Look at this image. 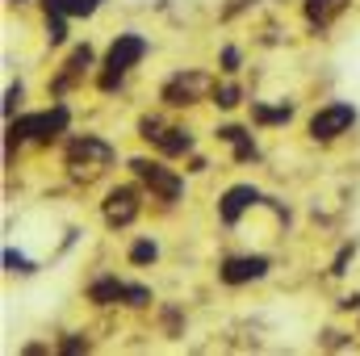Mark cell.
I'll return each mask as SVG.
<instances>
[{
  "instance_id": "25",
  "label": "cell",
  "mask_w": 360,
  "mask_h": 356,
  "mask_svg": "<svg viewBox=\"0 0 360 356\" xmlns=\"http://www.w3.org/2000/svg\"><path fill=\"white\" fill-rule=\"evenodd\" d=\"M17 4H21V0H17Z\"/></svg>"
},
{
  "instance_id": "23",
  "label": "cell",
  "mask_w": 360,
  "mask_h": 356,
  "mask_svg": "<svg viewBox=\"0 0 360 356\" xmlns=\"http://www.w3.org/2000/svg\"><path fill=\"white\" fill-rule=\"evenodd\" d=\"M17 101H21V84H13V89H8V101H4V117H13Z\"/></svg>"
},
{
  "instance_id": "20",
  "label": "cell",
  "mask_w": 360,
  "mask_h": 356,
  "mask_svg": "<svg viewBox=\"0 0 360 356\" xmlns=\"http://www.w3.org/2000/svg\"><path fill=\"white\" fill-rule=\"evenodd\" d=\"M4 265H8V272H34V265L25 256H17V252H4Z\"/></svg>"
},
{
  "instance_id": "13",
  "label": "cell",
  "mask_w": 360,
  "mask_h": 356,
  "mask_svg": "<svg viewBox=\"0 0 360 356\" xmlns=\"http://www.w3.org/2000/svg\"><path fill=\"white\" fill-rule=\"evenodd\" d=\"M164 155H188L193 151V134L188 130H176V126H168V130H160L155 139H151Z\"/></svg>"
},
{
  "instance_id": "7",
  "label": "cell",
  "mask_w": 360,
  "mask_h": 356,
  "mask_svg": "<svg viewBox=\"0 0 360 356\" xmlns=\"http://www.w3.org/2000/svg\"><path fill=\"white\" fill-rule=\"evenodd\" d=\"M101 214H105L109 227H130V222L139 218V189H134V184H117V189H109Z\"/></svg>"
},
{
  "instance_id": "12",
  "label": "cell",
  "mask_w": 360,
  "mask_h": 356,
  "mask_svg": "<svg viewBox=\"0 0 360 356\" xmlns=\"http://www.w3.org/2000/svg\"><path fill=\"white\" fill-rule=\"evenodd\" d=\"M218 139L235 147V160H239V164L256 160V143H252V134H248L243 126H222V130H218Z\"/></svg>"
},
{
  "instance_id": "1",
  "label": "cell",
  "mask_w": 360,
  "mask_h": 356,
  "mask_svg": "<svg viewBox=\"0 0 360 356\" xmlns=\"http://www.w3.org/2000/svg\"><path fill=\"white\" fill-rule=\"evenodd\" d=\"M143 55H147V42H143L139 34H117V42H113V46H109V55H105V72L96 76L101 92L117 89V84H122V76H126Z\"/></svg>"
},
{
  "instance_id": "5",
  "label": "cell",
  "mask_w": 360,
  "mask_h": 356,
  "mask_svg": "<svg viewBox=\"0 0 360 356\" xmlns=\"http://www.w3.org/2000/svg\"><path fill=\"white\" fill-rule=\"evenodd\" d=\"M352 122H356V109L344 105V101H335V105H327V109H319L310 117V139H319V143L340 139L344 130H352Z\"/></svg>"
},
{
  "instance_id": "9",
  "label": "cell",
  "mask_w": 360,
  "mask_h": 356,
  "mask_svg": "<svg viewBox=\"0 0 360 356\" xmlns=\"http://www.w3.org/2000/svg\"><path fill=\"white\" fill-rule=\"evenodd\" d=\"M256 201H264V197H260V189H252V184H235V189H226V193H222L218 214H222V222H226V227H235V222L243 218V210H252Z\"/></svg>"
},
{
  "instance_id": "2",
  "label": "cell",
  "mask_w": 360,
  "mask_h": 356,
  "mask_svg": "<svg viewBox=\"0 0 360 356\" xmlns=\"http://www.w3.org/2000/svg\"><path fill=\"white\" fill-rule=\"evenodd\" d=\"M113 164V147L105 143V139H72L68 143V168H72V177L76 180H92L96 172H105Z\"/></svg>"
},
{
  "instance_id": "21",
  "label": "cell",
  "mask_w": 360,
  "mask_h": 356,
  "mask_svg": "<svg viewBox=\"0 0 360 356\" xmlns=\"http://www.w3.org/2000/svg\"><path fill=\"white\" fill-rule=\"evenodd\" d=\"M59 352H89V340H80V336H68V340L59 344Z\"/></svg>"
},
{
  "instance_id": "18",
  "label": "cell",
  "mask_w": 360,
  "mask_h": 356,
  "mask_svg": "<svg viewBox=\"0 0 360 356\" xmlns=\"http://www.w3.org/2000/svg\"><path fill=\"white\" fill-rule=\"evenodd\" d=\"M155 256H160V248H155L151 239H143V243H134V248H130V260H134V265H151Z\"/></svg>"
},
{
  "instance_id": "4",
  "label": "cell",
  "mask_w": 360,
  "mask_h": 356,
  "mask_svg": "<svg viewBox=\"0 0 360 356\" xmlns=\"http://www.w3.org/2000/svg\"><path fill=\"white\" fill-rule=\"evenodd\" d=\"M89 298L96 306H113V302H130V306H147L151 302V289L147 285H126L117 276H101L89 285Z\"/></svg>"
},
{
  "instance_id": "6",
  "label": "cell",
  "mask_w": 360,
  "mask_h": 356,
  "mask_svg": "<svg viewBox=\"0 0 360 356\" xmlns=\"http://www.w3.org/2000/svg\"><path fill=\"white\" fill-rule=\"evenodd\" d=\"M130 168H134V177L143 180L151 193H160L164 201H176L180 193H184V184H180L176 172H168V168L155 164V160H130Z\"/></svg>"
},
{
  "instance_id": "8",
  "label": "cell",
  "mask_w": 360,
  "mask_h": 356,
  "mask_svg": "<svg viewBox=\"0 0 360 356\" xmlns=\"http://www.w3.org/2000/svg\"><path fill=\"white\" fill-rule=\"evenodd\" d=\"M205 89H210V76H205V72H180V76H172V80L164 84V101L180 109V105H193Z\"/></svg>"
},
{
  "instance_id": "14",
  "label": "cell",
  "mask_w": 360,
  "mask_h": 356,
  "mask_svg": "<svg viewBox=\"0 0 360 356\" xmlns=\"http://www.w3.org/2000/svg\"><path fill=\"white\" fill-rule=\"evenodd\" d=\"M344 8H348V0H306V21L323 30V25H331Z\"/></svg>"
},
{
  "instance_id": "22",
  "label": "cell",
  "mask_w": 360,
  "mask_h": 356,
  "mask_svg": "<svg viewBox=\"0 0 360 356\" xmlns=\"http://www.w3.org/2000/svg\"><path fill=\"white\" fill-rule=\"evenodd\" d=\"M222 72H239V51H235V46L222 51Z\"/></svg>"
},
{
  "instance_id": "19",
  "label": "cell",
  "mask_w": 360,
  "mask_h": 356,
  "mask_svg": "<svg viewBox=\"0 0 360 356\" xmlns=\"http://www.w3.org/2000/svg\"><path fill=\"white\" fill-rule=\"evenodd\" d=\"M214 101H218L222 109H235V105H239V84H222V89H214Z\"/></svg>"
},
{
  "instance_id": "11",
  "label": "cell",
  "mask_w": 360,
  "mask_h": 356,
  "mask_svg": "<svg viewBox=\"0 0 360 356\" xmlns=\"http://www.w3.org/2000/svg\"><path fill=\"white\" fill-rule=\"evenodd\" d=\"M84 68H92V46H76V51H72V59L63 63V76H55V84H51V89L68 92L80 76H84Z\"/></svg>"
},
{
  "instance_id": "15",
  "label": "cell",
  "mask_w": 360,
  "mask_h": 356,
  "mask_svg": "<svg viewBox=\"0 0 360 356\" xmlns=\"http://www.w3.org/2000/svg\"><path fill=\"white\" fill-rule=\"evenodd\" d=\"M289 117H293V105L289 101L285 105H252V122H260V126H281Z\"/></svg>"
},
{
  "instance_id": "24",
  "label": "cell",
  "mask_w": 360,
  "mask_h": 356,
  "mask_svg": "<svg viewBox=\"0 0 360 356\" xmlns=\"http://www.w3.org/2000/svg\"><path fill=\"white\" fill-rule=\"evenodd\" d=\"M348 260H352V248H344V252H340V256H335V268H331V272H335V276H340V272H344V265H348Z\"/></svg>"
},
{
  "instance_id": "17",
  "label": "cell",
  "mask_w": 360,
  "mask_h": 356,
  "mask_svg": "<svg viewBox=\"0 0 360 356\" xmlns=\"http://www.w3.org/2000/svg\"><path fill=\"white\" fill-rule=\"evenodd\" d=\"M46 38H51V46H59L68 38V13H46Z\"/></svg>"
},
{
  "instance_id": "10",
  "label": "cell",
  "mask_w": 360,
  "mask_h": 356,
  "mask_svg": "<svg viewBox=\"0 0 360 356\" xmlns=\"http://www.w3.org/2000/svg\"><path fill=\"white\" fill-rule=\"evenodd\" d=\"M269 272V260L264 256H235L222 265V281L226 285H243V281H260Z\"/></svg>"
},
{
  "instance_id": "16",
  "label": "cell",
  "mask_w": 360,
  "mask_h": 356,
  "mask_svg": "<svg viewBox=\"0 0 360 356\" xmlns=\"http://www.w3.org/2000/svg\"><path fill=\"white\" fill-rule=\"evenodd\" d=\"M46 4V13H68V17H89L96 13V4L101 0H42Z\"/></svg>"
},
{
  "instance_id": "3",
  "label": "cell",
  "mask_w": 360,
  "mask_h": 356,
  "mask_svg": "<svg viewBox=\"0 0 360 356\" xmlns=\"http://www.w3.org/2000/svg\"><path fill=\"white\" fill-rule=\"evenodd\" d=\"M68 126V109L55 105V109H42V113H30V117H17L8 126V143H30V139H51Z\"/></svg>"
}]
</instances>
